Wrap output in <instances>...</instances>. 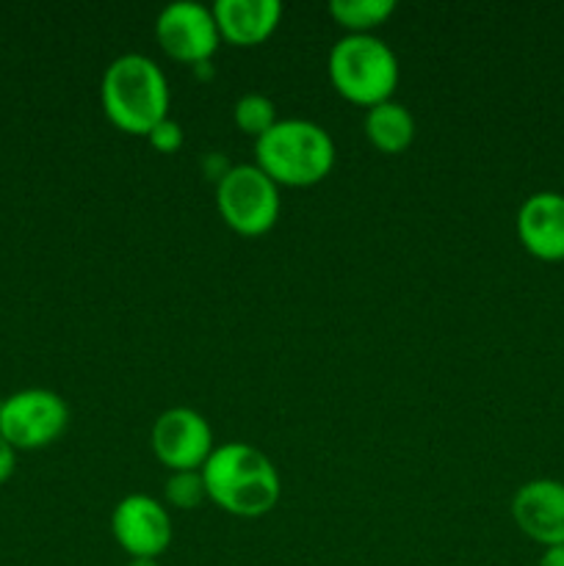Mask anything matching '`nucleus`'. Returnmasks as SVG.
I'll return each instance as SVG.
<instances>
[{
  "mask_svg": "<svg viewBox=\"0 0 564 566\" xmlns=\"http://www.w3.org/2000/svg\"><path fill=\"white\" fill-rule=\"evenodd\" d=\"M208 501L232 517L254 520L280 503L282 481L274 462L249 442L216 446L202 468Z\"/></svg>",
  "mask_w": 564,
  "mask_h": 566,
  "instance_id": "f257e3e1",
  "label": "nucleus"
},
{
  "mask_svg": "<svg viewBox=\"0 0 564 566\" xmlns=\"http://www.w3.org/2000/svg\"><path fill=\"white\" fill-rule=\"evenodd\" d=\"M105 116L130 136H147L169 116V83L164 70L144 53H125L111 61L100 83Z\"/></svg>",
  "mask_w": 564,
  "mask_h": 566,
  "instance_id": "f03ea898",
  "label": "nucleus"
},
{
  "mask_svg": "<svg viewBox=\"0 0 564 566\" xmlns=\"http://www.w3.org/2000/svg\"><path fill=\"white\" fill-rule=\"evenodd\" d=\"M335 142L318 122L280 119L254 142V166L276 186L310 188L326 180L335 166Z\"/></svg>",
  "mask_w": 564,
  "mask_h": 566,
  "instance_id": "7ed1b4c3",
  "label": "nucleus"
},
{
  "mask_svg": "<svg viewBox=\"0 0 564 566\" xmlns=\"http://www.w3.org/2000/svg\"><path fill=\"white\" fill-rule=\"evenodd\" d=\"M326 72L343 99L354 105H374L393 99L401 77L396 53L374 33H346L330 50Z\"/></svg>",
  "mask_w": 564,
  "mask_h": 566,
  "instance_id": "20e7f679",
  "label": "nucleus"
},
{
  "mask_svg": "<svg viewBox=\"0 0 564 566\" xmlns=\"http://www.w3.org/2000/svg\"><path fill=\"white\" fill-rule=\"evenodd\" d=\"M216 208L238 235H265L280 221V186L254 164L230 166V171L216 182Z\"/></svg>",
  "mask_w": 564,
  "mask_h": 566,
  "instance_id": "39448f33",
  "label": "nucleus"
},
{
  "mask_svg": "<svg viewBox=\"0 0 564 566\" xmlns=\"http://www.w3.org/2000/svg\"><path fill=\"white\" fill-rule=\"evenodd\" d=\"M70 426V407L53 390L31 387L0 403V434L14 451H39L59 440Z\"/></svg>",
  "mask_w": 564,
  "mask_h": 566,
  "instance_id": "423d86ee",
  "label": "nucleus"
},
{
  "mask_svg": "<svg viewBox=\"0 0 564 566\" xmlns=\"http://www.w3.org/2000/svg\"><path fill=\"white\" fill-rule=\"evenodd\" d=\"M155 39L169 59L191 66L205 64L221 44L213 9L194 0L164 6L155 20Z\"/></svg>",
  "mask_w": 564,
  "mask_h": 566,
  "instance_id": "0eeeda50",
  "label": "nucleus"
},
{
  "mask_svg": "<svg viewBox=\"0 0 564 566\" xmlns=\"http://www.w3.org/2000/svg\"><path fill=\"white\" fill-rule=\"evenodd\" d=\"M149 446L169 473H180V470H202L216 442L202 415L188 407H171L155 418Z\"/></svg>",
  "mask_w": 564,
  "mask_h": 566,
  "instance_id": "6e6552de",
  "label": "nucleus"
},
{
  "mask_svg": "<svg viewBox=\"0 0 564 566\" xmlns=\"http://www.w3.org/2000/svg\"><path fill=\"white\" fill-rule=\"evenodd\" d=\"M111 531L130 558H158L171 545V514L166 503L149 495L122 497L111 514Z\"/></svg>",
  "mask_w": 564,
  "mask_h": 566,
  "instance_id": "1a4fd4ad",
  "label": "nucleus"
},
{
  "mask_svg": "<svg viewBox=\"0 0 564 566\" xmlns=\"http://www.w3.org/2000/svg\"><path fill=\"white\" fill-rule=\"evenodd\" d=\"M514 525L542 547L564 545V481L534 479L512 497Z\"/></svg>",
  "mask_w": 564,
  "mask_h": 566,
  "instance_id": "9d476101",
  "label": "nucleus"
},
{
  "mask_svg": "<svg viewBox=\"0 0 564 566\" xmlns=\"http://www.w3.org/2000/svg\"><path fill=\"white\" fill-rule=\"evenodd\" d=\"M520 243L545 263L564 260V193L536 191L520 205L514 219Z\"/></svg>",
  "mask_w": 564,
  "mask_h": 566,
  "instance_id": "9b49d317",
  "label": "nucleus"
},
{
  "mask_svg": "<svg viewBox=\"0 0 564 566\" xmlns=\"http://www.w3.org/2000/svg\"><path fill=\"white\" fill-rule=\"evenodd\" d=\"M210 9L221 39L238 48L263 44L282 20L280 0H216Z\"/></svg>",
  "mask_w": 564,
  "mask_h": 566,
  "instance_id": "f8f14e48",
  "label": "nucleus"
},
{
  "mask_svg": "<svg viewBox=\"0 0 564 566\" xmlns=\"http://www.w3.org/2000/svg\"><path fill=\"white\" fill-rule=\"evenodd\" d=\"M363 130L365 138L379 153L398 155L415 142V116L409 114L407 105L396 103V99H387V103H379L365 111Z\"/></svg>",
  "mask_w": 564,
  "mask_h": 566,
  "instance_id": "ddd939ff",
  "label": "nucleus"
},
{
  "mask_svg": "<svg viewBox=\"0 0 564 566\" xmlns=\"http://www.w3.org/2000/svg\"><path fill=\"white\" fill-rule=\"evenodd\" d=\"M396 11V0H332L330 14L348 33H370Z\"/></svg>",
  "mask_w": 564,
  "mask_h": 566,
  "instance_id": "4468645a",
  "label": "nucleus"
},
{
  "mask_svg": "<svg viewBox=\"0 0 564 566\" xmlns=\"http://www.w3.org/2000/svg\"><path fill=\"white\" fill-rule=\"evenodd\" d=\"M232 122L238 125V130L247 133V136H252L258 142L280 119H276V105L265 94L249 92L243 97H238L236 108H232Z\"/></svg>",
  "mask_w": 564,
  "mask_h": 566,
  "instance_id": "2eb2a0df",
  "label": "nucleus"
},
{
  "mask_svg": "<svg viewBox=\"0 0 564 566\" xmlns=\"http://www.w3.org/2000/svg\"><path fill=\"white\" fill-rule=\"evenodd\" d=\"M164 501L166 509H180V512H194L208 501V490H205L202 470H180L171 473L164 484Z\"/></svg>",
  "mask_w": 564,
  "mask_h": 566,
  "instance_id": "dca6fc26",
  "label": "nucleus"
},
{
  "mask_svg": "<svg viewBox=\"0 0 564 566\" xmlns=\"http://www.w3.org/2000/svg\"><path fill=\"white\" fill-rule=\"evenodd\" d=\"M149 138V147L160 155H175L177 149L182 147V127L180 122H175L171 116L160 119L153 130L147 133Z\"/></svg>",
  "mask_w": 564,
  "mask_h": 566,
  "instance_id": "f3484780",
  "label": "nucleus"
},
{
  "mask_svg": "<svg viewBox=\"0 0 564 566\" xmlns=\"http://www.w3.org/2000/svg\"><path fill=\"white\" fill-rule=\"evenodd\" d=\"M14 468H17V451L11 448V442L0 434V484H6V481L14 475Z\"/></svg>",
  "mask_w": 564,
  "mask_h": 566,
  "instance_id": "a211bd4d",
  "label": "nucleus"
},
{
  "mask_svg": "<svg viewBox=\"0 0 564 566\" xmlns=\"http://www.w3.org/2000/svg\"><path fill=\"white\" fill-rule=\"evenodd\" d=\"M536 566H564V545L545 547V553H542L540 564Z\"/></svg>",
  "mask_w": 564,
  "mask_h": 566,
  "instance_id": "6ab92c4d",
  "label": "nucleus"
},
{
  "mask_svg": "<svg viewBox=\"0 0 564 566\" xmlns=\"http://www.w3.org/2000/svg\"><path fill=\"white\" fill-rule=\"evenodd\" d=\"M127 566H158V558H130Z\"/></svg>",
  "mask_w": 564,
  "mask_h": 566,
  "instance_id": "aec40b11",
  "label": "nucleus"
}]
</instances>
